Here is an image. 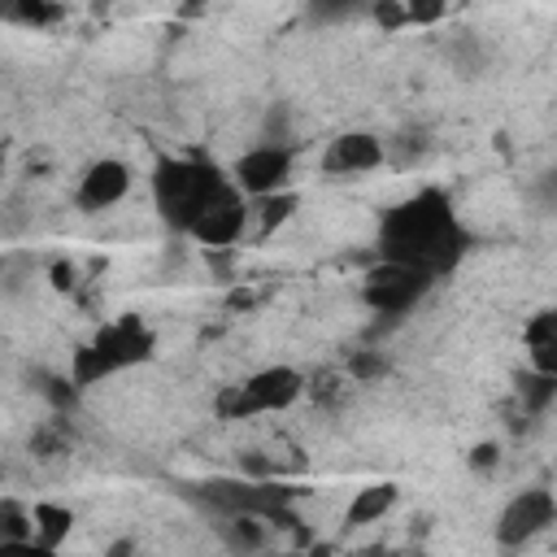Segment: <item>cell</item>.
<instances>
[{
    "mask_svg": "<svg viewBox=\"0 0 557 557\" xmlns=\"http://www.w3.org/2000/svg\"><path fill=\"white\" fill-rule=\"evenodd\" d=\"M231 187V178L209 165V161H191V157H157L152 170V200L161 209V218L174 231H191L196 218Z\"/></svg>",
    "mask_w": 557,
    "mask_h": 557,
    "instance_id": "obj_2",
    "label": "cell"
},
{
    "mask_svg": "<svg viewBox=\"0 0 557 557\" xmlns=\"http://www.w3.org/2000/svg\"><path fill=\"white\" fill-rule=\"evenodd\" d=\"M9 540H35V518L17 496H0V544Z\"/></svg>",
    "mask_w": 557,
    "mask_h": 557,
    "instance_id": "obj_15",
    "label": "cell"
},
{
    "mask_svg": "<svg viewBox=\"0 0 557 557\" xmlns=\"http://www.w3.org/2000/svg\"><path fill=\"white\" fill-rule=\"evenodd\" d=\"M470 466H474L479 474H483V470H496V466H500V448H496V444H474Z\"/></svg>",
    "mask_w": 557,
    "mask_h": 557,
    "instance_id": "obj_23",
    "label": "cell"
},
{
    "mask_svg": "<svg viewBox=\"0 0 557 557\" xmlns=\"http://www.w3.org/2000/svg\"><path fill=\"white\" fill-rule=\"evenodd\" d=\"M218 527H222L226 548H231V553H239V557L261 553V548H265V540H270L265 518H252V513H231V518H222Z\"/></svg>",
    "mask_w": 557,
    "mask_h": 557,
    "instance_id": "obj_12",
    "label": "cell"
},
{
    "mask_svg": "<svg viewBox=\"0 0 557 557\" xmlns=\"http://www.w3.org/2000/svg\"><path fill=\"white\" fill-rule=\"evenodd\" d=\"M518 396H522V409L527 413H544L553 405V396H557V374H535V370L522 374Z\"/></svg>",
    "mask_w": 557,
    "mask_h": 557,
    "instance_id": "obj_18",
    "label": "cell"
},
{
    "mask_svg": "<svg viewBox=\"0 0 557 557\" xmlns=\"http://www.w3.org/2000/svg\"><path fill=\"white\" fill-rule=\"evenodd\" d=\"M126 191H131V170H126V161L104 157V161L87 165V174H83V183H78V209H83V213L113 209Z\"/></svg>",
    "mask_w": 557,
    "mask_h": 557,
    "instance_id": "obj_10",
    "label": "cell"
},
{
    "mask_svg": "<svg viewBox=\"0 0 557 557\" xmlns=\"http://www.w3.org/2000/svg\"><path fill=\"white\" fill-rule=\"evenodd\" d=\"M435 274L418 270V265H400V261H383L366 274L361 296L374 313H405L409 305H418V296L431 287Z\"/></svg>",
    "mask_w": 557,
    "mask_h": 557,
    "instance_id": "obj_4",
    "label": "cell"
},
{
    "mask_svg": "<svg viewBox=\"0 0 557 557\" xmlns=\"http://www.w3.org/2000/svg\"><path fill=\"white\" fill-rule=\"evenodd\" d=\"M13 17H22V22H35V26H39V22H57V17H61V9H57V4H17V9H13Z\"/></svg>",
    "mask_w": 557,
    "mask_h": 557,
    "instance_id": "obj_21",
    "label": "cell"
},
{
    "mask_svg": "<svg viewBox=\"0 0 557 557\" xmlns=\"http://www.w3.org/2000/svg\"><path fill=\"white\" fill-rule=\"evenodd\" d=\"M300 392H305L300 370H292V366H265V370L248 374L244 383L226 387V392L218 396V413H222V418L274 413V409H287V405H292Z\"/></svg>",
    "mask_w": 557,
    "mask_h": 557,
    "instance_id": "obj_3",
    "label": "cell"
},
{
    "mask_svg": "<svg viewBox=\"0 0 557 557\" xmlns=\"http://www.w3.org/2000/svg\"><path fill=\"white\" fill-rule=\"evenodd\" d=\"M0 174H4V152H0Z\"/></svg>",
    "mask_w": 557,
    "mask_h": 557,
    "instance_id": "obj_27",
    "label": "cell"
},
{
    "mask_svg": "<svg viewBox=\"0 0 557 557\" xmlns=\"http://www.w3.org/2000/svg\"><path fill=\"white\" fill-rule=\"evenodd\" d=\"M466 248V231L453 218V205L440 191H418L405 205H396L379 226V252L383 261L418 265L426 274L448 270Z\"/></svg>",
    "mask_w": 557,
    "mask_h": 557,
    "instance_id": "obj_1",
    "label": "cell"
},
{
    "mask_svg": "<svg viewBox=\"0 0 557 557\" xmlns=\"http://www.w3.org/2000/svg\"><path fill=\"white\" fill-rule=\"evenodd\" d=\"M244 218H248V205H244V196L235 191V187H226L200 218H196V226L187 231L196 244H205V248H231L239 235H244Z\"/></svg>",
    "mask_w": 557,
    "mask_h": 557,
    "instance_id": "obj_8",
    "label": "cell"
},
{
    "mask_svg": "<svg viewBox=\"0 0 557 557\" xmlns=\"http://www.w3.org/2000/svg\"><path fill=\"white\" fill-rule=\"evenodd\" d=\"M292 178V148H248L239 161H235V191L239 196H252V200H265V196H278Z\"/></svg>",
    "mask_w": 557,
    "mask_h": 557,
    "instance_id": "obj_6",
    "label": "cell"
},
{
    "mask_svg": "<svg viewBox=\"0 0 557 557\" xmlns=\"http://www.w3.org/2000/svg\"><path fill=\"white\" fill-rule=\"evenodd\" d=\"M292 139H296L292 104H270L265 117H261V144L265 148H292Z\"/></svg>",
    "mask_w": 557,
    "mask_h": 557,
    "instance_id": "obj_17",
    "label": "cell"
},
{
    "mask_svg": "<svg viewBox=\"0 0 557 557\" xmlns=\"http://www.w3.org/2000/svg\"><path fill=\"white\" fill-rule=\"evenodd\" d=\"M527 348H531V366L535 374H557V313H535L527 326Z\"/></svg>",
    "mask_w": 557,
    "mask_h": 557,
    "instance_id": "obj_11",
    "label": "cell"
},
{
    "mask_svg": "<svg viewBox=\"0 0 557 557\" xmlns=\"http://www.w3.org/2000/svg\"><path fill=\"white\" fill-rule=\"evenodd\" d=\"M257 209H261V231H274V226L296 209V196H292V191H278V196H265Z\"/></svg>",
    "mask_w": 557,
    "mask_h": 557,
    "instance_id": "obj_19",
    "label": "cell"
},
{
    "mask_svg": "<svg viewBox=\"0 0 557 557\" xmlns=\"http://www.w3.org/2000/svg\"><path fill=\"white\" fill-rule=\"evenodd\" d=\"M370 13H374V22H379V26H387V30L405 26V4H396V0H383V4H374Z\"/></svg>",
    "mask_w": 557,
    "mask_h": 557,
    "instance_id": "obj_22",
    "label": "cell"
},
{
    "mask_svg": "<svg viewBox=\"0 0 557 557\" xmlns=\"http://www.w3.org/2000/svg\"><path fill=\"white\" fill-rule=\"evenodd\" d=\"M383 165V139L370 131H344L331 139V148L322 152V170L344 178V174H366Z\"/></svg>",
    "mask_w": 557,
    "mask_h": 557,
    "instance_id": "obj_9",
    "label": "cell"
},
{
    "mask_svg": "<svg viewBox=\"0 0 557 557\" xmlns=\"http://www.w3.org/2000/svg\"><path fill=\"white\" fill-rule=\"evenodd\" d=\"M396 505V483H370L348 500V527H370Z\"/></svg>",
    "mask_w": 557,
    "mask_h": 557,
    "instance_id": "obj_13",
    "label": "cell"
},
{
    "mask_svg": "<svg viewBox=\"0 0 557 557\" xmlns=\"http://www.w3.org/2000/svg\"><path fill=\"white\" fill-rule=\"evenodd\" d=\"M553 518H557L553 492H548V487H527V492H518V496L500 509V518H496V540H500L505 548H522V544H531L540 531H548Z\"/></svg>",
    "mask_w": 557,
    "mask_h": 557,
    "instance_id": "obj_5",
    "label": "cell"
},
{
    "mask_svg": "<svg viewBox=\"0 0 557 557\" xmlns=\"http://www.w3.org/2000/svg\"><path fill=\"white\" fill-rule=\"evenodd\" d=\"M30 518H35V540L48 544V548H61V540H65L70 527H74V513H70L65 505H48V500H39V505L30 509Z\"/></svg>",
    "mask_w": 557,
    "mask_h": 557,
    "instance_id": "obj_14",
    "label": "cell"
},
{
    "mask_svg": "<svg viewBox=\"0 0 557 557\" xmlns=\"http://www.w3.org/2000/svg\"><path fill=\"white\" fill-rule=\"evenodd\" d=\"M0 557H57V548H48L39 540H9V544H0Z\"/></svg>",
    "mask_w": 557,
    "mask_h": 557,
    "instance_id": "obj_20",
    "label": "cell"
},
{
    "mask_svg": "<svg viewBox=\"0 0 557 557\" xmlns=\"http://www.w3.org/2000/svg\"><path fill=\"white\" fill-rule=\"evenodd\" d=\"M448 65H453L457 74H479V70H487V48H483V39H479V35H457V39H448Z\"/></svg>",
    "mask_w": 557,
    "mask_h": 557,
    "instance_id": "obj_16",
    "label": "cell"
},
{
    "mask_svg": "<svg viewBox=\"0 0 557 557\" xmlns=\"http://www.w3.org/2000/svg\"><path fill=\"white\" fill-rule=\"evenodd\" d=\"M309 557H313V553H309Z\"/></svg>",
    "mask_w": 557,
    "mask_h": 557,
    "instance_id": "obj_28",
    "label": "cell"
},
{
    "mask_svg": "<svg viewBox=\"0 0 557 557\" xmlns=\"http://www.w3.org/2000/svg\"><path fill=\"white\" fill-rule=\"evenodd\" d=\"M131 553H135V544H131V540H117V544H113L104 557H131Z\"/></svg>",
    "mask_w": 557,
    "mask_h": 557,
    "instance_id": "obj_26",
    "label": "cell"
},
{
    "mask_svg": "<svg viewBox=\"0 0 557 557\" xmlns=\"http://www.w3.org/2000/svg\"><path fill=\"white\" fill-rule=\"evenodd\" d=\"M352 370H357L361 379H366V374H383V361H374V357H357V366H352Z\"/></svg>",
    "mask_w": 557,
    "mask_h": 557,
    "instance_id": "obj_25",
    "label": "cell"
},
{
    "mask_svg": "<svg viewBox=\"0 0 557 557\" xmlns=\"http://www.w3.org/2000/svg\"><path fill=\"white\" fill-rule=\"evenodd\" d=\"M440 17H444V4H409L405 9V22H422L426 26V22H440Z\"/></svg>",
    "mask_w": 557,
    "mask_h": 557,
    "instance_id": "obj_24",
    "label": "cell"
},
{
    "mask_svg": "<svg viewBox=\"0 0 557 557\" xmlns=\"http://www.w3.org/2000/svg\"><path fill=\"white\" fill-rule=\"evenodd\" d=\"M87 348L96 352V361H100L104 374H117V370H126V366L152 357V331H148L139 318H122V322L104 326Z\"/></svg>",
    "mask_w": 557,
    "mask_h": 557,
    "instance_id": "obj_7",
    "label": "cell"
}]
</instances>
